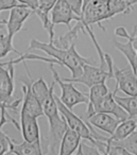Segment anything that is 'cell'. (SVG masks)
Listing matches in <instances>:
<instances>
[{"mask_svg":"<svg viewBox=\"0 0 137 155\" xmlns=\"http://www.w3.org/2000/svg\"><path fill=\"white\" fill-rule=\"evenodd\" d=\"M34 49L42 50V51L46 52L49 56H51L52 58L58 61L60 63V66L67 67L70 70L72 79L79 78L82 74L84 65H92L94 63V61L92 58H87L80 55L77 50H75V45L72 46L68 50H62L54 47L52 45V43H43V41H39L37 39L33 38L31 39L30 46H29L27 52H30L31 50Z\"/></svg>","mask_w":137,"mask_h":155,"instance_id":"1","label":"cell"},{"mask_svg":"<svg viewBox=\"0 0 137 155\" xmlns=\"http://www.w3.org/2000/svg\"><path fill=\"white\" fill-rule=\"evenodd\" d=\"M54 84L55 82L53 81L51 83L52 86L49 95L41 101L44 115L47 116L48 121H49V141H48V150L46 154L51 153L52 155L55 154L58 149H60L61 141L68 129L65 119L58 112V104H56L55 98H54V95H55L54 94Z\"/></svg>","mask_w":137,"mask_h":155,"instance_id":"2","label":"cell"},{"mask_svg":"<svg viewBox=\"0 0 137 155\" xmlns=\"http://www.w3.org/2000/svg\"><path fill=\"white\" fill-rule=\"evenodd\" d=\"M54 98H55V101L56 104H58V112L60 114L62 115V117L65 119L67 123V127L73 131L75 133H77L78 135L80 136V138H83V139L88 140L89 142H92V144L96 146L97 148L99 149V151H101L102 153H104L105 150V143L106 142H103V141H98L94 138L92 136V133L90 131V127L92 125L89 123L85 122L83 119H81L79 116L75 114L71 110H69L68 107L64 105L62 103V101L60 100V98L58 97L56 95H54Z\"/></svg>","mask_w":137,"mask_h":155,"instance_id":"3","label":"cell"},{"mask_svg":"<svg viewBox=\"0 0 137 155\" xmlns=\"http://www.w3.org/2000/svg\"><path fill=\"white\" fill-rule=\"evenodd\" d=\"M104 58L107 64V69L102 67H96L90 64H85L83 66L82 74L79 78H63V80L70 83H81L87 87H92L97 84L105 83L107 79H113V67L114 62L109 54L104 53Z\"/></svg>","mask_w":137,"mask_h":155,"instance_id":"4","label":"cell"},{"mask_svg":"<svg viewBox=\"0 0 137 155\" xmlns=\"http://www.w3.org/2000/svg\"><path fill=\"white\" fill-rule=\"evenodd\" d=\"M49 67L52 72V75H53L54 82L60 85L61 91H62L60 100L66 107L72 110V108L78 104H88V101H89L88 95H86V94L82 93L79 89L75 88L73 83L66 82V81L63 80L58 73V71L55 70L53 64H50Z\"/></svg>","mask_w":137,"mask_h":155,"instance_id":"5","label":"cell"},{"mask_svg":"<svg viewBox=\"0 0 137 155\" xmlns=\"http://www.w3.org/2000/svg\"><path fill=\"white\" fill-rule=\"evenodd\" d=\"M14 93V65L10 61L2 62L0 66V103L10 105L16 110L22 101V99L13 100Z\"/></svg>","mask_w":137,"mask_h":155,"instance_id":"6","label":"cell"},{"mask_svg":"<svg viewBox=\"0 0 137 155\" xmlns=\"http://www.w3.org/2000/svg\"><path fill=\"white\" fill-rule=\"evenodd\" d=\"M111 14L109 9V0H92L83 8V14L81 17V22L86 26L92 27V25L98 24L102 30L101 22L103 20L111 19Z\"/></svg>","mask_w":137,"mask_h":155,"instance_id":"7","label":"cell"},{"mask_svg":"<svg viewBox=\"0 0 137 155\" xmlns=\"http://www.w3.org/2000/svg\"><path fill=\"white\" fill-rule=\"evenodd\" d=\"M118 91L117 88L114 89V91H109L105 97H103L99 102H97L92 110L86 112V119L89 118L94 114H98V113H104V114H109L114 116L115 118L119 119L121 121H124L129 119V115L116 102L115 95Z\"/></svg>","mask_w":137,"mask_h":155,"instance_id":"8","label":"cell"},{"mask_svg":"<svg viewBox=\"0 0 137 155\" xmlns=\"http://www.w3.org/2000/svg\"><path fill=\"white\" fill-rule=\"evenodd\" d=\"M113 79L116 81V87L128 96H137V78L131 68L120 69L114 65Z\"/></svg>","mask_w":137,"mask_h":155,"instance_id":"9","label":"cell"},{"mask_svg":"<svg viewBox=\"0 0 137 155\" xmlns=\"http://www.w3.org/2000/svg\"><path fill=\"white\" fill-rule=\"evenodd\" d=\"M24 65L27 69V72H28V77L30 83L24 82L22 86V94H24V98H22V110H24L25 113H27L30 116L34 117V118H38V117L44 116V110L43 106H42L41 102L38 101L35 95L33 94L32 88H31V84H32V79H31L30 72L28 70V67H27L26 62H24Z\"/></svg>","mask_w":137,"mask_h":155,"instance_id":"10","label":"cell"},{"mask_svg":"<svg viewBox=\"0 0 137 155\" xmlns=\"http://www.w3.org/2000/svg\"><path fill=\"white\" fill-rule=\"evenodd\" d=\"M33 13L32 10L27 8L26 5H19L17 7L10 10L9 19L7 20L8 34L14 37V35L22 30L25 21L29 18V16Z\"/></svg>","mask_w":137,"mask_h":155,"instance_id":"11","label":"cell"},{"mask_svg":"<svg viewBox=\"0 0 137 155\" xmlns=\"http://www.w3.org/2000/svg\"><path fill=\"white\" fill-rule=\"evenodd\" d=\"M50 18H51L52 24L55 25L64 24L70 29V22L72 20L75 21H81V17L77 16L73 11L70 9L65 0H58L53 7V9L50 12Z\"/></svg>","mask_w":137,"mask_h":155,"instance_id":"12","label":"cell"},{"mask_svg":"<svg viewBox=\"0 0 137 155\" xmlns=\"http://www.w3.org/2000/svg\"><path fill=\"white\" fill-rule=\"evenodd\" d=\"M20 130L25 141L31 143L41 141V133H39L37 118L30 116L24 110H20Z\"/></svg>","mask_w":137,"mask_h":155,"instance_id":"13","label":"cell"},{"mask_svg":"<svg viewBox=\"0 0 137 155\" xmlns=\"http://www.w3.org/2000/svg\"><path fill=\"white\" fill-rule=\"evenodd\" d=\"M86 120H87L86 122L89 123L90 125L109 134V135H113L115 130L117 129V127L121 122V120L115 118V117L109 114H104V113L94 114Z\"/></svg>","mask_w":137,"mask_h":155,"instance_id":"14","label":"cell"},{"mask_svg":"<svg viewBox=\"0 0 137 155\" xmlns=\"http://www.w3.org/2000/svg\"><path fill=\"white\" fill-rule=\"evenodd\" d=\"M80 31L82 32H85V28H84V25L81 21H78L73 28H70L67 33H65L64 35L58 37V38H54L52 41V45L54 47L58 48V49L62 50H68L70 49L72 46L75 45V41L78 38V35H79Z\"/></svg>","mask_w":137,"mask_h":155,"instance_id":"15","label":"cell"},{"mask_svg":"<svg viewBox=\"0 0 137 155\" xmlns=\"http://www.w3.org/2000/svg\"><path fill=\"white\" fill-rule=\"evenodd\" d=\"M14 155H45L42 149L41 141L36 142H28V141H22L20 143H16L11 139L10 141V151L9 154Z\"/></svg>","mask_w":137,"mask_h":155,"instance_id":"16","label":"cell"},{"mask_svg":"<svg viewBox=\"0 0 137 155\" xmlns=\"http://www.w3.org/2000/svg\"><path fill=\"white\" fill-rule=\"evenodd\" d=\"M8 122H11L15 125L16 129L20 130V125L14 118H12L7 113L5 108L0 110V155H8L10 151V141L11 138L2 131V127Z\"/></svg>","mask_w":137,"mask_h":155,"instance_id":"17","label":"cell"},{"mask_svg":"<svg viewBox=\"0 0 137 155\" xmlns=\"http://www.w3.org/2000/svg\"><path fill=\"white\" fill-rule=\"evenodd\" d=\"M137 122L133 118H129L124 121H121L120 124L115 130L113 135L107 137L106 142H119L126 139L129 136L132 135L134 132H136Z\"/></svg>","mask_w":137,"mask_h":155,"instance_id":"18","label":"cell"},{"mask_svg":"<svg viewBox=\"0 0 137 155\" xmlns=\"http://www.w3.org/2000/svg\"><path fill=\"white\" fill-rule=\"evenodd\" d=\"M80 143H81L80 136L68 127L61 141L58 155H73L79 148Z\"/></svg>","mask_w":137,"mask_h":155,"instance_id":"19","label":"cell"},{"mask_svg":"<svg viewBox=\"0 0 137 155\" xmlns=\"http://www.w3.org/2000/svg\"><path fill=\"white\" fill-rule=\"evenodd\" d=\"M114 46L117 50H119L122 54L126 58L128 62L130 63L131 69L133 70L134 74L137 78V52L133 48L131 41L126 43H119V41H114Z\"/></svg>","mask_w":137,"mask_h":155,"instance_id":"20","label":"cell"},{"mask_svg":"<svg viewBox=\"0 0 137 155\" xmlns=\"http://www.w3.org/2000/svg\"><path fill=\"white\" fill-rule=\"evenodd\" d=\"M137 3V0H109V9L111 17L118 14H130L132 7Z\"/></svg>","mask_w":137,"mask_h":155,"instance_id":"21","label":"cell"},{"mask_svg":"<svg viewBox=\"0 0 137 155\" xmlns=\"http://www.w3.org/2000/svg\"><path fill=\"white\" fill-rule=\"evenodd\" d=\"M109 93V91L105 83H101V84H97V85H95V86L90 87L89 94H88V99H89V101H88L87 110H86V112L92 110V106H94L97 102L100 101L103 97H105Z\"/></svg>","mask_w":137,"mask_h":155,"instance_id":"22","label":"cell"},{"mask_svg":"<svg viewBox=\"0 0 137 155\" xmlns=\"http://www.w3.org/2000/svg\"><path fill=\"white\" fill-rule=\"evenodd\" d=\"M115 100L125 110L130 118L137 117V96L119 97V96L115 95Z\"/></svg>","mask_w":137,"mask_h":155,"instance_id":"23","label":"cell"},{"mask_svg":"<svg viewBox=\"0 0 137 155\" xmlns=\"http://www.w3.org/2000/svg\"><path fill=\"white\" fill-rule=\"evenodd\" d=\"M10 52H14L17 53L19 55H22V53H20L18 50H16L13 46V37L10 36L9 34L5 36L0 37V58L7 56Z\"/></svg>","mask_w":137,"mask_h":155,"instance_id":"24","label":"cell"},{"mask_svg":"<svg viewBox=\"0 0 137 155\" xmlns=\"http://www.w3.org/2000/svg\"><path fill=\"white\" fill-rule=\"evenodd\" d=\"M115 34L117 36H120V37H123L125 38L126 41H131L133 45V48L135 49V51L137 52V25H135L134 28H133V32L129 33L126 31V29L124 27H119L115 30Z\"/></svg>","mask_w":137,"mask_h":155,"instance_id":"25","label":"cell"},{"mask_svg":"<svg viewBox=\"0 0 137 155\" xmlns=\"http://www.w3.org/2000/svg\"><path fill=\"white\" fill-rule=\"evenodd\" d=\"M118 146L123 147L124 149L131 152L133 155H137V132H134L131 136H129L126 139L119 142H113Z\"/></svg>","mask_w":137,"mask_h":155,"instance_id":"26","label":"cell"},{"mask_svg":"<svg viewBox=\"0 0 137 155\" xmlns=\"http://www.w3.org/2000/svg\"><path fill=\"white\" fill-rule=\"evenodd\" d=\"M104 153L106 155H133L123 147L118 146V144L113 143V142H106L105 143Z\"/></svg>","mask_w":137,"mask_h":155,"instance_id":"27","label":"cell"},{"mask_svg":"<svg viewBox=\"0 0 137 155\" xmlns=\"http://www.w3.org/2000/svg\"><path fill=\"white\" fill-rule=\"evenodd\" d=\"M67 5L70 7L73 13L79 17H82L83 14V0H65Z\"/></svg>","mask_w":137,"mask_h":155,"instance_id":"28","label":"cell"},{"mask_svg":"<svg viewBox=\"0 0 137 155\" xmlns=\"http://www.w3.org/2000/svg\"><path fill=\"white\" fill-rule=\"evenodd\" d=\"M80 146H81L84 155H106L105 153L99 151V149L94 144H87L85 142H81Z\"/></svg>","mask_w":137,"mask_h":155,"instance_id":"29","label":"cell"},{"mask_svg":"<svg viewBox=\"0 0 137 155\" xmlns=\"http://www.w3.org/2000/svg\"><path fill=\"white\" fill-rule=\"evenodd\" d=\"M17 5H19L17 0H0V12L12 10Z\"/></svg>","mask_w":137,"mask_h":155,"instance_id":"30","label":"cell"},{"mask_svg":"<svg viewBox=\"0 0 137 155\" xmlns=\"http://www.w3.org/2000/svg\"><path fill=\"white\" fill-rule=\"evenodd\" d=\"M17 2L22 5H26L30 10H32L33 13L38 9V3L39 0H17Z\"/></svg>","mask_w":137,"mask_h":155,"instance_id":"31","label":"cell"},{"mask_svg":"<svg viewBox=\"0 0 137 155\" xmlns=\"http://www.w3.org/2000/svg\"><path fill=\"white\" fill-rule=\"evenodd\" d=\"M1 108H5V110H14V108L12 107V106H10V105H5V104L0 103V110H1Z\"/></svg>","mask_w":137,"mask_h":155,"instance_id":"32","label":"cell"},{"mask_svg":"<svg viewBox=\"0 0 137 155\" xmlns=\"http://www.w3.org/2000/svg\"><path fill=\"white\" fill-rule=\"evenodd\" d=\"M73 155H84L83 154V151H82V148L81 146H79V148H78V150L75 151V153Z\"/></svg>","mask_w":137,"mask_h":155,"instance_id":"33","label":"cell"},{"mask_svg":"<svg viewBox=\"0 0 137 155\" xmlns=\"http://www.w3.org/2000/svg\"><path fill=\"white\" fill-rule=\"evenodd\" d=\"M90 1H92V0H83V8L85 7L88 2H90Z\"/></svg>","mask_w":137,"mask_h":155,"instance_id":"34","label":"cell"}]
</instances>
